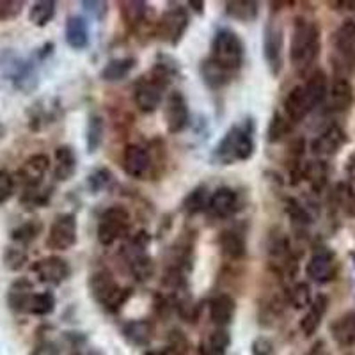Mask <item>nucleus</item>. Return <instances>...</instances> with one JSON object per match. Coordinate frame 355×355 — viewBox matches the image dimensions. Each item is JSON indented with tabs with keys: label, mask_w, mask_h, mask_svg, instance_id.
Instances as JSON below:
<instances>
[{
	"label": "nucleus",
	"mask_w": 355,
	"mask_h": 355,
	"mask_svg": "<svg viewBox=\"0 0 355 355\" xmlns=\"http://www.w3.org/2000/svg\"><path fill=\"white\" fill-rule=\"evenodd\" d=\"M254 123L252 119H245L227 130L215 148L214 158L220 166H233L236 162L249 160L254 155Z\"/></svg>",
	"instance_id": "obj_1"
},
{
	"label": "nucleus",
	"mask_w": 355,
	"mask_h": 355,
	"mask_svg": "<svg viewBox=\"0 0 355 355\" xmlns=\"http://www.w3.org/2000/svg\"><path fill=\"white\" fill-rule=\"evenodd\" d=\"M320 46L322 41H320L318 25L311 20H297L290 43L291 64L299 71L307 69L318 59Z\"/></svg>",
	"instance_id": "obj_2"
},
{
	"label": "nucleus",
	"mask_w": 355,
	"mask_h": 355,
	"mask_svg": "<svg viewBox=\"0 0 355 355\" xmlns=\"http://www.w3.org/2000/svg\"><path fill=\"white\" fill-rule=\"evenodd\" d=\"M89 293L98 304L105 307L109 313H117L132 297L130 288H121L116 283L114 275L107 268L93 272L89 277Z\"/></svg>",
	"instance_id": "obj_3"
},
{
	"label": "nucleus",
	"mask_w": 355,
	"mask_h": 355,
	"mask_svg": "<svg viewBox=\"0 0 355 355\" xmlns=\"http://www.w3.org/2000/svg\"><path fill=\"white\" fill-rule=\"evenodd\" d=\"M0 75L24 93H31L37 87V73L34 62L18 55L15 50L0 52Z\"/></svg>",
	"instance_id": "obj_4"
},
{
	"label": "nucleus",
	"mask_w": 355,
	"mask_h": 355,
	"mask_svg": "<svg viewBox=\"0 0 355 355\" xmlns=\"http://www.w3.org/2000/svg\"><path fill=\"white\" fill-rule=\"evenodd\" d=\"M245 49L240 36L231 28H220L211 43V61L234 73L243 62Z\"/></svg>",
	"instance_id": "obj_5"
},
{
	"label": "nucleus",
	"mask_w": 355,
	"mask_h": 355,
	"mask_svg": "<svg viewBox=\"0 0 355 355\" xmlns=\"http://www.w3.org/2000/svg\"><path fill=\"white\" fill-rule=\"evenodd\" d=\"M132 218L123 206H110L103 211L98 224V240L101 245H112L117 240H121L130 230Z\"/></svg>",
	"instance_id": "obj_6"
},
{
	"label": "nucleus",
	"mask_w": 355,
	"mask_h": 355,
	"mask_svg": "<svg viewBox=\"0 0 355 355\" xmlns=\"http://www.w3.org/2000/svg\"><path fill=\"white\" fill-rule=\"evenodd\" d=\"M189 12L183 8H173L169 11H166L160 17V20L157 21V27H155V36L162 41V43H167L171 46H176L180 44V41L185 36L187 28H189Z\"/></svg>",
	"instance_id": "obj_7"
},
{
	"label": "nucleus",
	"mask_w": 355,
	"mask_h": 355,
	"mask_svg": "<svg viewBox=\"0 0 355 355\" xmlns=\"http://www.w3.org/2000/svg\"><path fill=\"white\" fill-rule=\"evenodd\" d=\"M77 243V217L73 214L57 215L46 236V247L52 250H68Z\"/></svg>",
	"instance_id": "obj_8"
},
{
	"label": "nucleus",
	"mask_w": 355,
	"mask_h": 355,
	"mask_svg": "<svg viewBox=\"0 0 355 355\" xmlns=\"http://www.w3.org/2000/svg\"><path fill=\"white\" fill-rule=\"evenodd\" d=\"M263 59L274 77L283 69V28L270 20L263 31Z\"/></svg>",
	"instance_id": "obj_9"
},
{
	"label": "nucleus",
	"mask_w": 355,
	"mask_h": 355,
	"mask_svg": "<svg viewBox=\"0 0 355 355\" xmlns=\"http://www.w3.org/2000/svg\"><path fill=\"white\" fill-rule=\"evenodd\" d=\"M339 270V263L336 254L329 249L316 250L315 254L311 256V259L307 261L306 274L311 281H315L318 284H325L334 281L336 275Z\"/></svg>",
	"instance_id": "obj_10"
},
{
	"label": "nucleus",
	"mask_w": 355,
	"mask_h": 355,
	"mask_svg": "<svg viewBox=\"0 0 355 355\" xmlns=\"http://www.w3.org/2000/svg\"><path fill=\"white\" fill-rule=\"evenodd\" d=\"M164 119H166L167 132L180 133L189 126L190 123V110L187 105V100L180 91L169 93L164 107Z\"/></svg>",
	"instance_id": "obj_11"
},
{
	"label": "nucleus",
	"mask_w": 355,
	"mask_h": 355,
	"mask_svg": "<svg viewBox=\"0 0 355 355\" xmlns=\"http://www.w3.org/2000/svg\"><path fill=\"white\" fill-rule=\"evenodd\" d=\"M33 272L37 275L40 283L49 284V286H59L69 277L71 268H69L68 261H64L59 256H49L33 265Z\"/></svg>",
	"instance_id": "obj_12"
},
{
	"label": "nucleus",
	"mask_w": 355,
	"mask_h": 355,
	"mask_svg": "<svg viewBox=\"0 0 355 355\" xmlns=\"http://www.w3.org/2000/svg\"><path fill=\"white\" fill-rule=\"evenodd\" d=\"M50 169V158L46 155H33L31 158L24 162V166L18 169L17 178L18 182L24 185L25 190L40 189L43 183L44 176Z\"/></svg>",
	"instance_id": "obj_13"
},
{
	"label": "nucleus",
	"mask_w": 355,
	"mask_h": 355,
	"mask_svg": "<svg viewBox=\"0 0 355 355\" xmlns=\"http://www.w3.org/2000/svg\"><path fill=\"white\" fill-rule=\"evenodd\" d=\"M334 50L339 57V64L354 69L355 66V21H345L334 33Z\"/></svg>",
	"instance_id": "obj_14"
},
{
	"label": "nucleus",
	"mask_w": 355,
	"mask_h": 355,
	"mask_svg": "<svg viewBox=\"0 0 355 355\" xmlns=\"http://www.w3.org/2000/svg\"><path fill=\"white\" fill-rule=\"evenodd\" d=\"M151 167H153V162H151L150 151L137 144L126 146L123 153V169L128 176L142 180L150 174Z\"/></svg>",
	"instance_id": "obj_15"
},
{
	"label": "nucleus",
	"mask_w": 355,
	"mask_h": 355,
	"mask_svg": "<svg viewBox=\"0 0 355 355\" xmlns=\"http://www.w3.org/2000/svg\"><path fill=\"white\" fill-rule=\"evenodd\" d=\"M347 141L348 137L345 130L338 125H332L327 130H323L318 137L311 142V151L320 158L332 157L347 144Z\"/></svg>",
	"instance_id": "obj_16"
},
{
	"label": "nucleus",
	"mask_w": 355,
	"mask_h": 355,
	"mask_svg": "<svg viewBox=\"0 0 355 355\" xmlns=\"http://www.w3.org/2000/svg\"><path fill=\"white\" fill-rule=\"evenodd\" d=\"M164 89L155 84L151 78H141L133 87V101L141 112L151 114L160 107Z\"/></svg>",
	"instance_id": "obj_17"
},
{
	"label": "nucleus",
	"mask_w": 355,
	"mask_h": 355,
	"mask_svg": "<svg viewBox=\"0 0 355 355\" xmlns=\"http://www.w3.org/2000/svg\"><path fill=\"white\" fill-rule=\"evenodd\" d=\"M240 208L239 194L230 187H222L217 189L214 194L210 196V202H208V210L218 218L233 217Z\"/></svg>",
	"instance_id": "obj_18"
},
{
	"label": "nucleus",
	"mask_w": 355,
	"mask_h": 355,
	"mask_svg": "<svg viewBox=\"0 0 355 355\" xmlns=\"http://www.w3.org/2000/svg\"><path fill=\"white\" fill-rule=\"evenodd\" d=\"M311 110H313V107H311L309 98H307L302 85L291 89L286 100H284V116L290 119V123H300Z\"/></svg>",
	"instance_id": "obj_19"
},
{
	"label": "nucleus",
	"mask_w": 355,
	"mask_h": 355,
	"mask_svg": "<svg viewBox=\"0 0 355 355\" xmlns=\"http://www.w3.org/2000/svg\"><path fill=\"white\" fill-rule=\"evenodd\" d=\"M34 297V286L28 279H17L8 290V306L15 313H28V306Z\"/></svg>",
	"instance_id": "obj_20"
},
{
	"label": "nucleus",
	"mask_w": 355,
	"mask_h": 355,
	"mask_svg": "<svg viewBox=\"0 0 355 355\" xmlns=\"http://www.w3.org/2000/svg\"><path fill=\"white\" fill-rule=\"evenodd\" d=\"M171 290V304L178 311V315L182 316L185 322H196L198 320V306H196L192 295H190L189 286L178 284V286L169 288Z\"/></svg>",
	"instance_id": "obj_21"
},
{
	"label": "nucleus",
	"mask_w": 355,
	"mask_h": 355,
	"mask_svg": "<svg viewBox=\"0 0 355 355\" xmlns=\"http://www.w3.org/2000/svg\"><path fill=\"white\" fill-rule=\"evenodd\" d=\"M123 336L133 347H148L155 334V325L150 320H132L123 325Z\"/></svg>",
	"instance_id": "obj_22"
},
{
	"label": "nucleus",
	"mask_w": 355,
	"mask_h": 355,
	"mask_svg": "<svg viewBox=\"0 0 355 355\" xmlns=\"http://www.w3.org/2000/svg\"><path fill=\"white\" fill-rule=\"evenodd\" d=\"M354 103V87L345 77H338L329 89V107L336 112L350 109Z\"/></svg>",
	"instance_id": "obj_23"
},
{
	"label": "nucleus",
	"mask_w": 355,
	"mask_h": 355,
	"mask_svg": "<svg viewBox=\"0 0 355 355\" xmlns=\"http://www.w3.org/2000/svg\"><path fill=\"white\" fill-rule=\"evenodd\" d=\"M332 339L339 347L350 348L355 345V311H348L331 325Z\"/></svg>",
	"instance_id": "obj_24"
},
{
	"label": "nucleus",
	"mask_w": 355,
	"mask_h": 355,
	"mask_svg": "<svg viewBox=\"0 0 355 355\" xmlns=\"http://www.w3.org/2000/svg\"><path fill=\"white\" fill-rule=\"evenodd\" d=\"M77 173V155L71 146H59L55 150V167L53 176L59 182H68Z\"/></svg>",
	"instance_id": "obj_25"
},
{
	"label": "nucleus",
	"mask_w": 355,
	"mask_h": 355,
	"mask_svg": "<svg viewBox=\"0 0 355 355\" xmlns=\"http://www.w3.org/2000/svg\"><path fill=\"white\" fill-rule=\"evenodd\" d=\"M218 247H220L222 254L226 256V258L239 261L247 252L245 236L236 230L222 231L220 236H218Z\"/></svg>",
	"instance_id": "obj_26"
},
{
	"label": "nucleus",
	"mask_w": 355,
	"mask_h": 355,
	"mask_svg": "<svg viewBox=\"0 0 355 355\" xmlns=\"http://www.w3.org/2000/svg\"><path fill=\"white\" fill-rule=\"evenodd\" d=\"M329 309V299L327 295H316V299L311 302L309 309L304 315L302 322H300V329L306 336H313L316 331H318L320 323H322L323 316L327 313Z\"/></svg>",
	"instance_id": "obj_27"
},
{
	"label": "nucleus",
	"mask_w": 355,
	"mask_h": 355,
	"mask_svg": "<svg viewBox=\"0 0 355 355\" xmlns=\"http://www.w3.org/2000/svg\"><path fill=\"white\" fill-rule=\"evenodd\" d=\"M234 311H236V302L227 293L217 295L210 302V318L218 327H226L233 322Z\"/></svg>",
	"instance_id": "obj_28"
},
{
	"label": "nucleus",
	"mask_w": 355,
	"mask_h": 355,
	"mask_svg": "<svg viewBox=\"0 0 355 355\" xmlns=\"http://www.w3.org/2000/svg\"><path fill=\"white\" fill-rule=\"evenodd\" d=\"M61 116L59 105L55 100H43L28 110V125L33 130H41L44 125L55 123L57 117Z\"/></svg>",
	"instance_id": "obj_29"
},
{
	"label": "nucleus",
	"mask_w": 355,
	"mask_h": 355,
	"mask_svg": "<svg viewBox=\"0 0 355 355\" xmlns=\"http://www.w3.org/2000/svg\"><path fill=\"white\" fill-rule=\"evenodd\" d=\"M201 77L206 87L211 89V91H218L233 80V71L222 68L217 62L208 59V61H202L201 64Z\"/></svg>",
	"instance_id": "obj_30"
},
{
	"label": "nucleus",
	"mask_w": 355,
	"mask_h": 355,
	"mask_svg": "<svg viewBox=\"0 0 355 355\" xmlns=\"http://www.w3.org/2000/svg\"><path fill=\"white\" fill-rule=\"evenodd\" d=\"M302 87L304 91H306L307 98H309V103L313 109H316V107L322 105L323 101L327 100L329 82L327 75H325L322 69H316L315 73H311L309 78H307V82Z\"/></svg>",
	"instance_id": "obj_31"
},
{
	"label": "nucleus",
	"mask_w": 355,
	"mask_h": 355,
	"mask_svg": "<svg viewBox=\"0 0 355 355\" xmlns=\"http://www.w3.org/2000/svg\"><path fill=\"white\" fill-rule=\"evenodd\" d=\"M66 43L73 50H84L89 44V27L87 21L82 17H69L64 28Z\"/></svg>",
	"instance_id": "obj_32"
},
{
	"label": "nucleus",
	"mask_w": 355,
	"mask_h": 355,
	"mask_svg": "<svg viewBox=\"0 0 355 355\" xmlns=\"http://www.w3.org/2000/svg\"><path fill=\"white\" fill-rule=\"evenodd\" d=\"M137 64L135 57H121V59H112L107 62V66L101 69V78L105 82H119L126 78L132 73V69Z\"/></svg>",
	"instance_id": "obj_33"
},
{
	"label": "nucleus",
	"mask_w": 355,
	"mask_h": 355,
	"mask_svg": "<svg viewBox=\"0 0 355 355\" xmlns=\"http://www.w3.org/2000/svg\"><path fill=\"white\" fill-rule=\"evenodd\" d=\"M226 12L233 20L247 24L258 18L259 8L254 0H231V2H226Z\"/></svg>",
	"instance_id": "obj_34"
},
{
	"label": "nucleus",
	"mask_w": 355,
	"mask_h": 355,
	"mask_svg": "<svg viewBox=\"0 0 355 355\" xmlns=\"http://www.w3.org/2000/svg\"><path fill=\"white\" fill-rule=\"evenodd\" d=\"M105 135V121L100 114H91L85 130V142H87V153L93 155L100 150L101 142Z\"/></svg>",
	"instance_id": "obj_35"
},
{
	"label": "nucleus",
	"mask_w": 355,
	"mask_h": 355,
	"mask_svg": "<svg viewBox=\"0 0 355 355\" xmlns=\"http://www.w3.org/2000/svg\"><path fill=\"white\" fill-rule=\"evenodd\" d=\"M208 202H210V194L205 185L196 187L185 199H183L182 210L187 215H198L201 211L208 210Z\"/></svg>",
	"instance_id": "obj_36"
},
{
	"label": "nucleus",
	"mask_w": 355,
	"mask_h": 355,
	"mask_svg": "<svg viewBox=\"0 0 355 355\" xmlns=\"http://www.w3.org/2000/svg\"><path fill=\"white\" fill-rule=\"evenodd\" d=\"M231 345L230 332L224 327H218L211 332L202 345V355H224Z\"/></svg>",
	"instance_id": "obj_37"
},
{
	"label": "nucleus",
	"mask_w": 355,
	"mask_h": 355,
	"mask_svg": "<svg viewBox=\"0 0 355 355\" xmlns=\"http://www.w3.org/2000/svg\"><path fill=\"white\" fill-rule=\"evenodd\" d=\"M302 178H306L309 182L311 189L316 190V192H322L327 185V166L320 160L309 162L302 169Z\"/></svg>",
	"instance_id": "obj_38"
},
{
	"label": "nucleus",
	"mask_w": 355,
	"mask_h": 355,
	"mask_svg": "<svg viewBox=\"0 0 355 355\" xmlns=\"http://www.w3.org/2000/svg\"><path fill=\"white\" fill-rule=\"evenodd\" d=\"M332 201L339 210L347 215H355V192L354 187L348 183H338L332 192Z\"/></svg>",
	"instance_id": "obj_39"
},
{
	"label": "nucleus",
	"mask_w": 355,
	"mask_h": 355,
	"mask_svg": "<svg viewBox=\"0 0 355 355\" xmlns=\"http://www.w3.org/2000/svg\"><path fill=\"white\" fill-rule=\"evenodd\" d=\"M55 17V2L53 0H41L28 11V21L36 27H44Z\"/></svg>",
	"instance_id": "obj_40"
},
{
	"label": "nucleus",
	"mask_w": 355,
	"mask_h": 355,
	"mask_svg": "<svg viewBox=\"0 0 355 355\" xmlns=\"http://www.w3.org/2000/svg\"><path fill=\"white\" fill-rule=\"evenodd\" d=\"M121 15L130 27H139L144 24L146 15H148V4L141 0H128L121 2Z\"/></svg>",
	"instance_id": "obj_41"
},
{
	"label": "nucleus",
	"mask_w": 355,
	"mask_h": 355,
	"mask_svg": "<svg viewBox=\"0 0 355 355\" xmlns=\"http://www.w3.org/2000/svg\"><path fill=\"white\" fill-rule=\"evenodd\" d=\"M53 309H55V297L52 291L34 293L31 306H28V313L34 316H46L53 313Z\"/></svg>",
	"instance_id": "obj_42"
},
{
	"label": "nucleus",
	"mask_w": 355,
	"mask_h": 355,
	"mask_svg": "<svg viewBox=\"0 0 355 355\" xmlns=\"http://www.w3.org/2000/svg\"><path fill=\"white\" fill-rule=\"evenodd\" d=\"M40 230H41L40 222H33V220L25 222V224H21V226L15 227V230L11 231L12 243H17V245H21V247H27L28 243L36 239L37 233H40Z\"/></svg>",
	"instance_id": "obj_43"
},
{
	"label": "nucleus",
	"mask_w": 355,
	"mask_h": 355,
	"mask_svg": "<svg viewBox=\"0 0 355 355\" xmlns=\"http://www.w3.org/2000/svg\"><path fill=\"white\" fill-rule=\"evenodd\" d=\"M25 263H27V250H25V247L17 245V243H12V245L6 247L4 266L8 268V270H11V272L21 270Z\"/></svg>",
	"instance_id": "obj_44"
},
{
	"label": "nucleus",
	"mask_w": 355,
	"mask_h": 355,
	"mask_svg": "<svg viewBox=\"0 0 355 355\" xmlns=\"http://www.w3.org/2000/svg\"><path fill=\"white\" fill-rule=\"evenodd\" d=\"M291 130V123L284 114L275 112L270 119V125H268V133H266V139L268 142H279L281 139L286 135Z\"/></svg>",
	"instance_id": "obj_45"
},
{
	"label": "nucleus",
	"mask_w": 355,
	"mask_h": 355,
	"mask_svg": "<svg viewBox=\"0 0 355 355\" xmlns=\"http://www.w3.org/2000/svg\"><path fill=\"white\" fill-rule=\"evenodd\" d=\"M288 299H290L291 306H295V309H304V307L311 306V290L306 283H297L288 293Z\"/></svg>",
	"instance_id": "obj_46"
},
{
	"label": "nucleus",
	"mask_w": 355,
	"mask_h": 355,
	"mask_svg": "<svg viewBox=\"0 0 355 355\" xmlns=\"http://www.w3.org/2000/svg\"><path fill=\"white\" fill-rule=\"evenodd\" d=\"M112 173H110L109 169H96L94 173L89 174L87 178V185H89V190L93 192V194H98V192H101V190H105L107 187L112 183Z\"/></svg>",
	"instance_id": "obj_47"
},
{
	"label": "nucleus",
	"mask_w": 355,
	"mask_h": 355,
	"mask_svg": "<svg viewBox=\"0 0 355 355\" xmlns=\"http://www.w3.org/2000/svg\"><path fill=\"white\" fill-rule=\"evenodd\" d=\"M286 211H288V215H290L291 222H293L295 226L306 227L311 224V215L307 214L306 208H304L302 205H299V202L293 201V199H290V201H288Z\"/></svg>",
	"instance_id": "obj_48"
},
{
	"label": "nucleus",
	"mask_w": 355,
	"mask_h": 355,
	"mask_svg": "<svg viewBox=\"0 0 355 355\" xmlns=\"http://www.w3.org/2000/svg\"><path fill=\"white\" fill-rule=\"evenodd\" d=\"M15 189H17V180H15V176L9 171L0 169V206L6 205L12 198Z\"/></svg>",
	"instance_id": "obj_49"
},
{
	"label": "nucleus",
	"mask_w": 355,
	"mask_h": 355,
	"mask_svg": "<svg viewBox=\"0 0 355 355\" xmlns=\"http://www.w3.org/2000/svg\"><path fill=\"white\" fill-rule=\"evenodd\" d=\"M189 350V341L183 336V332L173 331L169 336V348H167V355H185Z\"/></svg>",
	"instance_id": "obj_50"
},
{
	"label": "nucleus",
	"mask_w": 355,
	"mask_h": 355,
	"mask_svg": "<svg viewBox=\"0 0 355 355\" xmlns=\"http://www.w3.org/2000/svg\"><path fill=\"white\" fill-rule=\"evenodd\" d=\"M82 8L85 12H89L94 20H101L107 12V2H82Z\"/></svg>",
	"instance_id": "obj_51"
},
{
	"label": "nucleus",
	"mask_w": 355,
	"mask_h": 355,
	"mask_svg": "<svg viewBox=\"0 0 355 355\" xmlns=\"http://www.w3.org/2000/svg\"><path fill=\"white\" fill-rule=\"evenodd\" d=\"M21 2H2L0 0V20H9V18H15L20 12Z\"/></svg>",
	"instance_id": "obj_52"
},
{
	"label": "nucleus",
	"mask_w": 355,
	"mask_h": 355,
	"mask_svg": "<svg viewBox=\"0 0 355 355\" xmlns=\"http://www.w3.org/2000/svg\"><path fill=\"white\" fill-rule=\"evenodd\" d=\"M252 354L254 355H274V347L266 338L254 339L252 343Z\"/></svg>",
	"instance_id": "obj_53"
},
{
	"label": "nucleus",
	"mask_w": 355,
	"mask_h": 355,
	"mask_svg": "<svg viewBox=\"0 0 355 355\" xmlns=\"http://www.w3.org/2000/svg\"><path fill=\"white\" fill-rule=\"evenodd\" d=\"M331 6H338L336 9H345V11L355 12V0H343V2H331Z\"/></svg>",
	"instance_id": "obj_54"
},
{
	"label": "nucleus",
	"mask_w": 355,
	"mask_h": 355,
	"mask_svg": "<svg viewBox=\"0 0 355 355\" xmlns=\"http://www.w3.org/2000/svg\"><path fill=\"white\" fill-rule=\"evenodd\" d=\"M189 6L192 9H194V11L198 12V15H202V12H205V2H194V0H190Z\"/></svg>",
	"instance_id": "obj_55"
},
{
	"label": "nucleus",
	"mask_w": 355,
	"mask_h": 355,
	"mask_svg": "<svg viewBox=\"0 0 355 355\" xmlns=\"http://www.w3.org/2000/svg\"><path fill=\"white\" fill-rule=\"evenodd\" d=\"M144 355H167L166 350H148Z\"/></svg>",
	"instance_id": "obj_56"
},
{
	"label": "nucleus",
	"mask_w": 355,
	"mask_h": 355,
	"mask_svg": "<svg viewBox=\"0 0 355 355\" xmlns=\"http://www.w3.org/2000/svg\"><path fill=\"white\" fill-rule=\"evenodd\" d=\"M350 259L354 261V266H355V250H352V252H350Z\"/></svg>",
	"instance_id": "obj_57"
}]
</instances>
